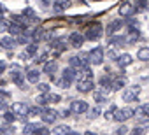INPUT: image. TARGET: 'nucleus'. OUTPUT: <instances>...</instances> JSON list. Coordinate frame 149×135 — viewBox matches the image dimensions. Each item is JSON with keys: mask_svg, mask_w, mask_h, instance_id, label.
<instances>
[{"mask_svg": "<svg viewBox=\"0 0 149 135\" xmlns=\"http://www.w3.org/2000/svg\"><path fill=\"white\" fill-rule=\"evenodd\" d=\"M51 49H53L54 53H61V51H65V49H67V40H65L63 37H60V39H53V40H51Z\"/></svg>", "mask_w": 149, "mask_h": 135, "instance_id": "obj_16", "label": "nucleus"}, {"mask_svg": "<svg viewBox=\"0 0 149 135\" xmlns=\"http://www.w3.org/2000/svg\"><path fill=\"white\" fill-rule=\"evenodd\" d=\"M0 132H2L4 135H13L14 133V128L13 126H2V128H0Z\"/></svg>", "mask_w": 149, "mask_h": 135, "instance_id": "obj_37", "label": "nucleus"}, {"mask_svg": "<svg viewBox=\"0 0 149 135\" xmlns=\"http://www.w3.org/2000/svg\"><path fill=\"white\" fill-rule=\"evenodd\" d=\"M125 39H126V42H128V44H132V42H135V40H139V39H140V33H139V30H137V28L130 26V28H128V37H125Z\"/></svg>", "mask_w": 149, "mask_h": 135, "instance_id": "obj_22", "label": "nucleus"}, {"mask_svg": "<svg viewBox=\"0 0 149 135\" xmlns=\"http://www.w3.org/2000/svg\"><path fill=\"white\" fill-rule=\"evenodd\" d=\"M70 65L76 67L77 70H84L86 67L90 65V60H86V56H83V54H79V56H72V58H70Z\"/></svg>", "mask_w": 149, "mask_h": 135, "instance_id": "obj_7", "label": "nucleus"}, {"mask_svg": "<svg viewBox=\"0 0 149 135\" xmlns=\"http://www.w3.org/2000/svg\"><path fill=\"white\" fill-rule=\"evenodd\" d=\"M70 111L72 114H83L88 111V104L84 100H72L70 102Z\"/></svg>", "mask_w": 149, "mask_h": 135, "instance_id": "obj_8", "label": "nucleus"}, {"mask_svg": "<svg viewBox=\"0 0 149 135\" xmlns=\"http://www.w3.org/2000/svg\"><path fill=\"white\" fill-rule=\"evenodd\" d=\"M56 69H58V63H56L54 60H49V61H46V63H44V74L53 76V74L56 72Z\"/></svg>", "mask_w": 149, "mask_h": 135, "instance_id": "obj_21", "label": "nucleus"}, {"mask_svg": "<svg viewBox=\"0 0 149 135\" xmlns=\"http://www.w3.org/2000/svg\"><path fill=\"white\" fill-rule=\"evenodd\" d=\"M60 100H61V97L54 95V93H42L40 97H37V104H40V105H46L49 102H60Z\"/></svg>", "mask_w": 149, "mask_h": 135, "instance_id": "obj_12", "label": "nucleus"}, {"mask_svg": "<svg viewBox=\"0 0 149 135\" xmlns=\"http://www.w3.org/2000/svg\"><path fill=\"white\" fill-rule=\"evenodd\" d=\"M104 56H105V53H104V47H100V46H97L95 49H91V53H90V63H93V65H102L104 63Z\"/></svg>", "mask_w": 149, "mask_h": 135, "instance_id": "obj_5", "label": "nucleus"}, {"mask_svg": "<svg viewBox=\"0 0 149 135\" xmlns=\"http://www.w3.org/2000/svg\"><path fill=\"white\" fill-rule=\"evenodd\" d=\"M37 49H39V46L35 44V42H32V44H28L26 46V49L19 54V60H23V61H26V60H30L32 56H35L37 54Z\"/></svg>", "mask_w": 149, "mask_h": 135, "instance_id": "obj_10", "label": "nucleus"}, {"mask_svg": "<svg viewBox=\"0 0 149 135\" xmlns=\"http://www.w3.org/2000/svg\"><path fill=\"white\" fill-rule=\"evenodd\" d=\"M84 35H81L79 32H72L70 33V37H68V44L72 46V47H81L83 44H84Z\"/></svg>", "mask_w": 149, "mask_h": 135, "instance_id": "obj_13", "label": "nucleus"}, {"mask_svg": "<svg viewBox=\"0 0 149 135\" xmlns=\"http://www.w3.org/2000/svg\"><path fill=\"white\" fill-rule=\"evenodd\" d=\"M11 81L19 86L21 90H25V81H23V72L18 69V65H13V70H11Z\"/></svg>", "mask_w": 149, "mask_h": 135, "instance_id": "obj_6", "label": "nucleus"}, {"mask_svg": "<svg viewBox=\"0 0 149 135\" xmlns=\"http://www.w3.org/2000/svg\"><path fill=\"white\" fill-rule=\"evenodd\" d=\"M95 88V81H93V74L90 70V67H86V69L83 70V76L77 79V90L81 93H88Z\"/></svg>", "mask_w": 149, "mask_h": 135, "instance_id": "obj_1", "label": "nucleus"}, {"mask_svg": "<svg viewBox=\"0 0 149 135\" xmlns=\"http://www.w3.org/2000/svg\"><path fill=\"white\" fill-rule=\"evenodd\" d=\"M68 7H70V0H56L54 6H53V11L54 13H63Z\"/></svg>", "mask_w": 149, "mask_h": 135, "instance_id": "obj_19", "label": "nucleus"}, {"mask_svg": "<svg viewBox=\"0 0 149 135\" xmlns=\"http://www.w3.org/2000/svg\"><path fill=\"white\" fill-rule=\"evenodd\" d=\"M116 109H118V107H116L114 104H111V105H109V109H107V111L104 112L105 119H114V112H116Z\"/></svg>", "mask_w": 149, "mask_h": 135, "instance_id": "obj_31", "label": "nucleus"}, {"mask_svg": "<svg viewBox=\"0 0 149 135\" xmlns=\"http://www.w3.org/2000/svg\"><path fill=\"white\" fill-rule=\"evenodd\" d=\"M126 132H128V128L121 125V126H119V128L116 130V135H126Z\"/></svg>", "mask_w": 149, "mask_h": 135, "instance_id": "obj_43", "label": "nucleus"}, {"mask_svg": "<svg viewBox=\"0 0 149 135\" xmlns=\"http://www.w3.org/2000/svg\"><path fill=\"white\" fill-rule=\"evenodd\" d=\"M0 98L9 100V98H11V93H9V91H4V90H0Z\"/></svg>", "mask_w": 149, "mask_h": 135, "instance_id": "obj_44", "label": "nucleus"}, {"mask_svg": "<svg viewBox=\"0 0 149 135\" xmlns=\"http://www.w3.org/2000/svg\"><path fill=\"white\" fill-rule=\"evenodd\" d=\"M67 135H79V133H77V132H72V130H70V132H68Z\"/></svg>", "mask_w": 149, "mask_h": 135, "instance_id": "obj_51", "label": "nucleus"}, {"mask_svg": "<svg viewBox=\"0 0 149 135\" xmlns=\"http://www.w3.org/2000/svg\"><path fill=\"white\" fill-rule=\"evenodd\" d=\"M135 114L139 118H149V104H142L135 109Z\"/></svg>", "mask_w": 149, "mask_h": 135, "instance_id": "obj_23", "label": "nucleus"}, {"mask_svg": "<svg viewBox=\"0 0 149 135\" xmlns=\"http://www.w3.org/2000/svg\"><path fill=\"white\" fill-rule=\"evenodd\" d=\"M111 84H112V81H111L109 76H102V77H100V86H102V90L111 88Z\"/></svg>", "mask_w": 149, "mask_h": 135, "instance_id": "obj_29", "label": "nucleus"}, {"mask_svg": "<svg viewBox=\"0 0 149 135\" xmlns=\"http://www.w3.org/2000/svg\"><path fill=\"white\" fill-rule=\"evenodd\" d=\"M132 116H135V111H133L132 107H125V109H116V112H114V121H118V123H123V121L130 119Z\"/></svg>", "mask_w": 149, "mask_h": 135, "instance_id": "obj_4", "label": "nucleus"}, {"mask_svg": "<svg viewBox=\"0 0 149 135\" xmlns=\"http://www.w3.org/2000/svg\"><path fill=\"white\" fill-rule=\"evenodd\" d=\"M140 93V86H132V88H126L123 91V100L125 102H133L137 98V95Z\"/></svg>", "mask_w": 149, "mask_h": 135, "instance_id": "obj_11", "label": "nucleus"}, {"mask_svg": "<svg viewBox=\"0 0 149 135\" xmlns=\"http://www.w3.org/2000/svg\"><path fill=\"white\" fill-rule=\"evenodd\" d=\"M137 58L142 61H149V47H140L137 53Z\"/></svg>", "mask_w": 149, "mask_h": 135, "instance_id": "obj_28", "label": "nucleus"}, {"mask_svg": "<svg viewBox=\"0 0 149 135\" xmlns=\"http://www.w3.org/2000/svg\"><path fill=\"white\" fill-rule=\"evenodd\" d=\"M125 84H126V77H125V76H118V77L112 81L111 88H112L114 91H119V90H123V88H125Z\"/></svg>", "mask_w": 149, "mask_h": 135, "instance_id": "obj_20", "label": "nucleus"}, {"mask_svg": "<svg viewBox=\"0 0 149 135\" xmlns=\"http://www.w3.org/2000/svg\"><path fill=\"white\" fill-rule=\"evenodd\" d=\"M7 69V63L4 60H0V74H4V70Z\"/></svg>", "mask_w": 149, "mask_h": 135, "instance_id": "obj_45", "label": "nucleus"}, {"mask_svg": "<svg viewBox=\"0 0 149 135\" xmlns=\"http://www.w3.org/2000/svg\"><path fill=\"white\" fill-rule=\"evenodd\" d=\"M149 130V121L147 123H140L139 126H135L132 130V135H146V132Z\"/></svg>", "mask_w": 149, "mask_h": 135, "instance_id": "obj_24", "label": "nucleus"}, {"mask_svg": "<svg viewBox=\"0 0 149 135\" xmlns=\"http://www.w3.org/2000/svg\"><path fill=\"white\" fill-rule=\"evenodd\" d=\"M2 118H4V121H6V123H14V119H16V114H14L13 111H6Z\"/></svg>", "mask_w": 149, "mask_h": 135, "instance_id": "obj_32", "label": "nucleus"}, {"mask_svg": "<svg viewBox=\"0 0 149 135\" xmlns=\"http://www.w3.org/2000/svg\"><path fill=\"white\" fill-rule=\"evenodd\" d=\"M135 9H137V6L132 2V0H125V2H121L118 13H119L121 18H128V16H132V14L135 13Z\"/></svg>", "mask_w": 149, "mask_h": 135, "instance_id": "obj_3", "label": "nucleus"}, {"mask_svg": "<svg viewBox=\"0 0 149 135\" xmlns=\"http://www.w3.org/2000/svg\"><path fill=\"white\" fill-rule=\"evenodd\" d=\"M107 56H109V58H118V56H116V53H114V51H107Z\"/></svg>", "mask_w": 149, "mask_h": 135, "instance_id": "obj_48", "label": "nucleus"}, {"mask_svg": "<svg viewBox=\"0 0 149 135\" xmlns=\"http://www.w3.org/2000/svg\"><path fill=\"white\" fill-rule=\"evenodd\" d=\"M39 2H42V7H49V0H39Z\"/></svg>", "mask_w": 149, "mask_h": 135, "instance_id": "obj_49", "label": "nucleus"}, {"mask_svg": "<svg viewBox=\"0 0 149 135\" xmlns=\"http://www.w3.org/2000/svg\"><path fill=\"white\" fill-rule=\"evenodd\" d=\"M61 77L72 83V81H76V79H79L81 76H79V70L76 69V67H72V65H70V67H67V69L63 70V74H61Z\"/></svg>", "mask_w": 149, "mask_h": 135, "instance_id": "obj_9", "label": "nucleus"}, {"mask_svg": "<svg viewBox=\"0 0 149 135\" xmlns=\"http://www.w3.org/2000/svg\"><path fill=\"white\" fill-rule=\"evenodd\" d=\"M93 98H95L97 104H104V102H107V97H105L102 91H93Z\"/></svg>", "mask_w": 149, "mask_h": 135, "instance_id": "obj_30", "label": "nucleus"}, {"mask_svg": "<svg viewBox=\"0 0 149 135\" xmlns=\"http://www.w3.org/2000/svg\"><path fill=\"white\" fill-rule=\"evenodd\" d=\"M46 58H47V53H42V54H39V56H37V60H35V61H37V63H46Z\"/></svg>", "mask_w": 149, "mask_h": 135, "instance_id": "obj_41", "label": "nucleus"}, {"mask_svg": "<svg viewBox=\"0 0 149 135\" xmlns=\"http://www.w3.org/2000/svg\"><path fill=\"white\" fill-rule=\"evenodd\" d=\"M2 47H4V46H2V44H0V51H2Z\"/></svg>", "mask_w": 149, "mask_h": 135, "instance_id": "obj_53", "label": "nucleus"}, {"mask_svg": "<svg viewBox=\"0 0 149 135\" xmlns=\"http://www.w3.org/2000/svg\"><path fill=\"white\" fill-rule=\"evenodd\" d=\"M84 135H95V133H93V132H90V130H88V132H84Z\"/></svg>", "mask_w": 149, "mask_h": 135, "instance_id": "obj_52", "label": "nucleus"}, {"mask_svg": "<svg viewBox=\"0 0 149 135\" xmlns=\"http://www.w3.org/2000/svg\"><path fill=\"white\" fill-rule=\"evenodd\" d=\"M35 126H37V125H26L23 132H25V133H33V132H35Z\"/></svg>", "mask_w": 149, "mask_h": 135, "instance_id": "obj_42", "label": "nucleus"}, {"mask_svg": "<svg viewBox=\"0 0 149 135\" xmlns=\"http://www.w3.org/2000/svg\"><path fill=\"white\" fill-rule=\"evenodd\" d=\"M58 84H60V86H61V88H65V90H67V88H70V84H72V83H70V81H67V79H63V77H61V79H60V81H58Z\"/></svg>", "mask_w": 149, "mask_h": 135, "instance_id": "obj_40", "label": "nucleus"}, {"mask_svg": "<svg viewBox=\"0 0 149 135\" xmlns=\"http://www.w3.org/2000/svg\"><path fill=\"white\" fill-rule=\"evenodd\" d=\"M47 133H49V130H47L46 126H35L33 135H47Z\"/></svg>", "mask_w": 149, "mask_h": 135, "instance_id": "obj_35", "label": "nucleus"}, {"mask_svg": "<svg viewBox=\"0 0 149 135\" xmlns=\"http://www.w3.org/2000/svg\"><path fill=\"white\" fill-rule=\"evenodd\" d=\"M116 61H118V65L121 67V69H125V67H128V65H132V61H133V58L128 54V53H123V54H119L118 58H116Z\"/></svg>", "mask_w": 149, "mask_h": 135, "instance_id": "obj_18", "label": "nucleus"}, {"mask_svg": "<svg viewBox=\"0 0 149 135\" xmlns=\"http://www.w3.org/2000/svg\"><path fill=\"white\" fill-rule=\"evenodd\" d=\"M139 9H149V0H137Z\"/></svg>", "mask_w": 149, "mask_h": 135, "instance_id": "obj_38", "label": "nucleus"}, {"mask_svg": "<svg viewBox=\"0 0 149 135\" xmlns=\"http://www.w3.org/2000/svg\"><path fill=\"white\" fill-rule=\"evenodd\" d=\"M125 42H126V39L121 37V35H119V37H111V40H109L111 46H118V44H125Z\"/></svg>", "mask_w": 149, "mask_h": 135, "instance_id": "obj_33", "label": "nucleus"}, {"mask_svg": "<svg viewBox=\"0 0 149 135\" xmlns=\"http://www.w3.org/2000/svg\"><path fill=\"white\" fill-rule=\"evenodd\" d=\"M11 111H13L16 116H19V118H26V116H28V107H26L25 104H21V102H16V104H13Z\"/></svg>", "mask_w": 149, "mask_h": 135, "instance_id": "obj_14", "label": "nucleus"}, {"mask_svg": "<svg viewBox=\"0 0 149 135\" xmlns=\"http://www.w3.org/2000/svg\"><path fill=\"white\" fill-rule=\"evenodd\" d=\"M123 23H121V19H114V21H111L109 25H107V35H112L119 26H121Z\"/></svg>", "mask_w": 149, "mask_h": 135, "instance_id": "obj_26", "label": "nucleus"}, {"mask_svg": "<svg viewBox=\"0 0 149 135\" xmlns=\"http://www.w3.org/2000/svg\"><path fill=\"white\" fill-rule=\"evenodd\" d=\"M7 109V104L4 102V98H0V111H6Z\"/></svg>", "mask_w": 149, "mask_h": 135, "instance_id": "obj_47", "label": "nucleus"}, {"mask_svg": "<svg viewBox=\"0 0 149 135\" xmlns=\"http://www.w3.org/2000/svg\"><path fill=\"white\" fill-rule=\"evenodd\" d=\"M37 90H39L40 93H49V84H46V83H39V84H37Z\"/></svg>", "mask_w": 149, "mask_h": 135, "instance_id": "obj_36", "label": "nucleus"}, {"mask_svg": "<svg viewBox=\"0 0 149 135\" xmlns=\"http://www.w3.org/2000/svg\"><path fill=\"white\" fill-rule=\"evenodd\" d=\"M68 132H70V128H68L67 125H58V126H54L53 135H67Z\"/></svg>", "mask_w": 149, "mask_h": 135, "instance_id": "obj_27", "label": "nucleus"}, {"mask_svg": "<svg viewBox=\"0 0 149 135\" xmlns=\"http://www.w3.org/2000/svg\"><path fill=\"white\" fill-rule=\"evenodd\" d=\"M42 114V109L37 105V107H28V116H39Z\"/></svg>", "mask_w": 149, "mask_h": 135, "instance_id": "obj_34", "label": "nucleus"}, {"mask_svg": "<svg viewBox=\"0 0 149 135\" xmlns=\"http://www.w3.org/2000/svg\"><path fill=\"white\" fill-rule=\"evenodd\" d=\"M39 77H40L39 69H35V67H30V69H26V81H28L30 84H37V83H39Z\"/></svg>", "mask_w": 149, "mask_h": 135, "instance_id": "obj_15", "label": "nucleus"}, {"mask_svg": "<svg viewBox=\"0 0 149 135\" xmlns=\"http://www.w3.org/2000/svg\"><path fill=\"white\" fill-rule=\"evenodd\" d=\"M6 13H7L6 7H4V6H0V14H6Z\"/></svg>", "mask_w": 149, "mask_h": 135, "instance_id": "obj_50", "label": "nucleus"}, {"mask_svg": "<svg viewBox=\"0 0 149 135\" xmlns=\"http://www.w3.org/2000/svg\"><path fill=\"white\" fill-rule=\"evenodd\" d=\"M70 114H72V111H70V107H68V109H63V111H61V118H68Z\"/></svg>", "mask_w": 149, "mask_h": 135, "instance_id": "obj_46", "label": "nucleus"}, {"mask_svg": "<svg viewBox=\"0 0 149 135\" xmlns=\"http://www.w3.org/2000/svg\"><path fill=\"white\" fill-rule=\"evenodd\" d=\"M58 118V112L53 111V109H44L42 111V121L44 123H54Z\"/></svg>", "mask_w": 149, "mask_h": 135, "instance_id": "obj_17", "label": "nucleus"}, {"mask_svg": "<svg viewBox=\"0 0 149 135\" xmlns=\"http://www.w3.org/2000/svg\"><path fill=\"white\" fill-rule=\"evenodd\" d=\"M98 114H100V109H98V107H93V109H90V119H95Z\"/></svg>", "mask_w": 149, "mask_h": 135, "instance_id": "obj_39", "label": "nucleus"}, {"mask_svg": "<svg viewBox=\"0 0 149 135\" xmlns=\"http://www.w3.org/2000/svg\"><path fill=\"white\" fill-rule=\"evenodd\" d=\"M102 35H104V26H102L100 23L90 25V26L86 28V32H84V37H86L88 40H98Z\"/></svg>", "mask_w": 149, "mask_h": 135, "instance_id": "obj_2", "label": "nucleus"}, {"mask_svg": "<svg viewBox=\"0 0 149 135\" xmlns=\"http://www.w3.org/2000/svg\"><path fill=\"white\" fill-rule=\"evenodd\" d=\"M0 44H2L6 49H13V47L18 44V40H16V39H13V37H4L2 40H0Z\"/></svg>", "mask_w": 149, "mask_h": 135, "instance_id": "obj_25", "label": "nucleus"}]
</instances>
